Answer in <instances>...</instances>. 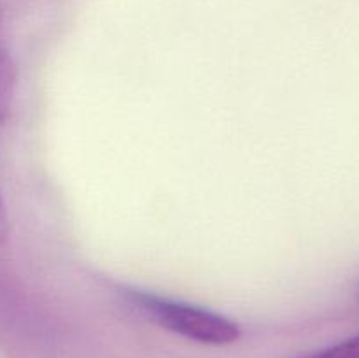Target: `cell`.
<instances>
[{"instance_id":"obj_6","label":"cell","mask_w":359,"mask_h":358,"mask_svg":"<svg viewBox=\"0 0 359 358\" xmlns=\"http://www.w3.org/2000/svg\"><path fill=\"white\" fill-rule=\"evenodd\" d=\"M358 298H359V290H358Z\"/></svg>"},{"instance_id":"obj_5","label":"cell","mask_w":359,"mask_h":358,"mask_svg":"<svg viewBox=\"0 0 359 358\" xmlns=\"http://www.w3.org/2000/svg\"><path fill=\"white\" fill-rule=\"evenodd\" d=\"M0 25H2V9H0Z\"/></svg>"},{"instance_id":"obj_2","label":"cell","mask_w":359,"mask_h":358,"mask_svg":"<svg viewBox=\"0 0 359 358\" xmlns=\"http://www.w3.org/2000/svg\"><path fill=\"white\" fill-rule=\"evenodd\" d=\"M14 83V67L6 51H0V119L7 111Z\"/></svg>"},{"instance_id":"obj_1","label":"cell","mask_w":359,"mask_h":358,"mask_svg":"<svg viewBox=\"0 0 359 358\" xmlns=\"http://www.w3.org/2000/svg\"><path fill=\"white\" fill-rule=\"evenodd\" d=\"M130 298L154 323L191 340L223 346L241 339L237 323L217 312L149 293H132Z\"/></svg>"},{"instance_id":"obj_3","label":"cell","mask_w":359,"mask_h":358,"mask_svg":"<svg viewBox=\"0 0 359 358\" xmlns=\"http://www.w3.org/2000/svg\"><path fill=\"white\" fill-rule=\"evenodd\" d=\"M305 358H359V333Z\"/></svg>"},{"instance_id":"obj_4","label":"cell","mask_w":359,"mask_h":358,"mask_svg":"<svg viewBox=\"0 0 359 358\" xmlns=\"http://www.w3.org/2000/svg\"><path fill=\"white\" fill-rule=\"evenodd\" d=\"M7 237H9V221H7L6 207H4L2 197H0V246L6 244Z\"/></svg>"}]
</instances>
